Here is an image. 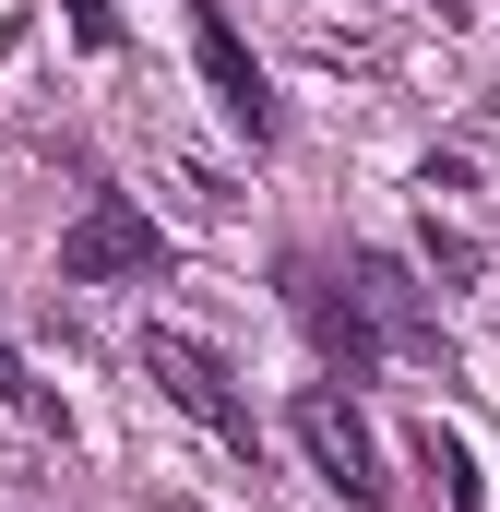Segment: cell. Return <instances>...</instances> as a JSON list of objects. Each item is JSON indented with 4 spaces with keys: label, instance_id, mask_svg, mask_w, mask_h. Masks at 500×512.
I'll use <instances>...</instances> for the list:
<instances>
[{
    "label": "cell",
    "instance_id": "5",
    "mask_svg": "<svg viewBox=\"0 0 500 512\" xmlns=\"http://www.w3.org/2000/svg\"><path fill=\"white\" fill-rule=\"evenodd\" d=\"M191 48H203V84H215V108H227L250 143H274V84H262V60L239 48V24H227L215 0H191Z\"/></svg>",
    "mask_w": 500,
    "mask_h": 512
},
{
    "label": "cell",
    "instance_id": "4",
    "mask_svg": "<svg viewBox=\"0 0 500 512\" xmlns=\"http://www.w3.org/2000/svg\"><path fill=\"white\" fill-rule=\"evenodd\" d=\"M286 441L310 453V477H322V489H346L358 512L381 501V441H370V417H358L334 382H310L298 405H286Z\"/></svg>",
    "mask_w": 500,
    "mask_h": 512
},
{
    "label": "cell",
    "instance_id": "3",
    "mask_svg": "<svg viewBox=\"0 0 500 512\" xmlns=\"http://www.w3.org/2000/svg\"><path fill=\"white\" fill-rule=\"evenodd\" d=\"M286 310H298V334L322 346V370L334 382H370L381 370V322H370V298H358V274H334V262H286Z\"/></svg>",
    "mask_w": 500,
    "mask_h": 512
},
{
    "label": "cell",
    "instance_id": "7",
    "mask_svg": "<svg viewBox=\"0 0 500 512\" xmlns=\"http://www.w3.org/2000/svg\"><path fill=\"white\" fill-rule=\"evenodd\" d=\"M417 465L441 477V501H453V512H489V489H477V453H465V429H441V417H429V429H417Z\"/></svg>",
    "mask_w": 500,
    "mask_h": 512
},
{
    "label": "cell",
    "instance_id": "6",
    "mask_svg": "<svg viewBox=\"0 0 500 512\" xmlns=\"http://www.w3.org/2000/svg\"><path fill=\"white\" fill-rule=\"evenodd\" d=\"M346 274H358V298H370L381 346H417V358H441V322L417 310V286H405V262H393V251H358Z\"/></svg>",
    "mask_w": 500,
    "mask_h": 512
},
{
    "label": "cell",
    "instance_id": "1",
    "mask_svg": "<svg viewBox=\"0 0 500 512\" xmlns=\"http://www.w3.org/2000/svg\"><path fill=\"white\" fill-rule=\"evenodd\" d=\"M143 382L167 393L179 417H203V429H215L227 453H262V429H250V393L227 382V358H215L203 334H179V322H155V334H143Z\"/></svg>",
    "mask_w": 500,
    "mask_h": 512
},
{
    "label": "cell",
    "instance_id": "2",
    "mask_svg": "<svg viewBox=\"0 0 500 512\" xmlns=\"http://www.w3.org/2000/svg\"><path fill=\"white\" fill-rule=\"evenodd\" d=\"M167 274V239L131 191H84L72 239H60V286H155Z\"/></svg>",
    "mask_w": 500,
    "mask_h": 512
}]
</instances>
